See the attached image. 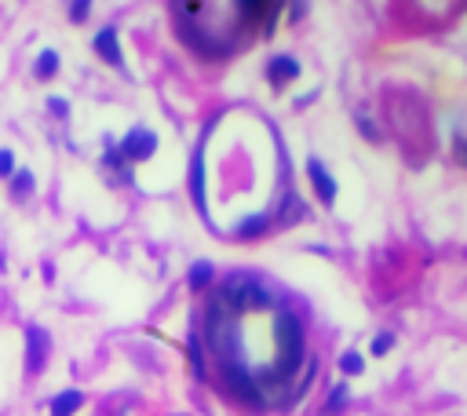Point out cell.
I'll list each match as a JSON object with an SVG mask.
<instances>
[{
	"instance_id": "9",
	"label": "cell",
	"mask_w": 467,
	"mask_h": 416,
	"mask_svg": "<svg viewBox=\"0 0 467 416\" xmlns=\"http://www.w3.org/2000/svg\"><path fill=\"white\" fill-rule=\"evenodd\" d=\"M212 274H216V270H212V263H208V260H198L194 267H190V274H186V281H190V289H194V292H201V289H205V285H208V281H212Z\"/></svg>"
},
{
	"instance_id": "17",
	"label": "cell",
	"mask_w": 467,
	"mask_h": 416,
	"mask_svg": "<svg viewBox=\"0 0 467 416\" xmlns=\"http://www.w3.org/2000/svg\"><path fill=\"white\" fill-rule=\"evenodd\" d=\"M354 121H358V128H362V135H365L369 142H376V139H380V132H376V124H373V121H369L365 114H354Z\"/></svg>"
},
{
	"instance_id": "16",
	"label": "cell",
	"mask_w": 467,
	"mask_h": 416,
	"mask_svg": "<svg viewBox=\"0 0 467 416\" xmlns=\"http://www.w3.org/2000/svg\"><path fill=\"white\" fill-rule=\"evenodd\" d=\"M47 110H52L59 121H66V117H70V103L62 99V95H52V99H47Z\"/></svg>"
},
{
	"instance_id": "1",
	"label": "cell",
	"mask_w": 467,
	"mask_h": 416,
	"mask_svg": "<svg viewBox=\"0 0 467 416\" xmlns=\"http://www.w3.org/2000/svg\"><path fill=\"white\" fill-rule=\"evenodd\" d=\"M121 157L124 161H147V157H154V150H157V132H150V128H132L124 139H121Z\"/></svg>"
},
{
	"instance_id": "15",
	"label": "cell",
	"mask_w": 467,
	"mask_h": 416,
	"mask_svg": "<svg viewBox=\"0 0 467 416\" xmlns=\"http://www.w3.org/2000/svg\"><path fill=\"white\" fill-rule=\"evenodd\" d=\"M91 15V0H70V22H84Z\"/></svg>"
},
{
	"instance_id": "4",
	"label": "cell",
	"mask_w": 467,
	"mask_h": 416,
	"mask_svg": "<svg viewBox=\"0 0 467 416\" xmlns=\"http://www.w3.org/2000/svg\"><path fill=\"white\" fill-rule=\"evenodd\" d=\"M91 47H95V55H99L106 66L124 70V52H121V37H117V29H114V26H103L99 34H95Z\"/></svg>"
},
{
	"instance_id": "19",
	"label": "cell",
	"mask_w": 467,
	"mask_h": 416,
	"mask_svg": "<svg viewBox=\"0 0 467 416\" xmlns=\"http://www.w3.org/2000/svg\"><path fill=\"white\" fill-rule=\"evenodd\" d=\"M307 8H311V0H292V8H288V19H303V15H307Z\"/></svg>"
},
{
	"instance_id": "2",
	"label": "cell",
	"mask_w": 467,
	"mask_h": 416,
	"mask_svg": "<svg viewBox=\"0 0 467 416\" xmlns=\"http://www.w3.org/2000/svg\"><path fill=\"white\" fill-rule=\"evenodd\" d=\"M307 179H311V186H314L318 201L325 205V208H332V205H336V194H340V186H336L332 172H329V165L321 161V157H307Z\"/></svg>"
},
{
	"instance_id": "18",
	"label": "cell",
	"mask_w": 467,
	"mask_h": 416,
	"mask_svg": "<svg viewBox=\"0 0 467 416\" xmlns=\"http://www.w3.org/2000/svg\"><path fill=\"white\" fill-rule=\"evenodd\" d=\"M0 175H4V179L15 175V154L11 150H0Z\"/></svg>"
},
{
	"instance_id": "11",
	"label": "cell",
	"mask_w": 467,
	"mask_h": 416,
	"mask_svg": "<svg viewBox=\"0 0 467 416\" xmlns=\"http://www.w3.org/2000/svg\"><path fill=\"white\" fill-rule=\"evenodd\" d=\"M365 369V358L358 355V350H347V355H340V373L343 376H362Z\"/></svg>"
},
{
	"instance_id": "12",
	"label": "cell",
	"mask_w": 467,
	"mask_h": 416,
	"mask_svg": "<svg viewBox=\"0 0 467 416\" xmlns=\"http://www.w3.org/2000/svg\"><path fill=\"white\" fill-rule=\"evenodd\" d=\"M347 398H350L347 383H336V387H332V394H329V402H325V413H340Z\"/></svg>"
},
{
	"instance_id": "14",
	"label": "cell",
	"mask_w": 467,
	"mask_h": 416,
	"mask_svg": "<svg viewBox=\"0 0 467 416\" xmlns=\"http://www.w3.org/2000/svg\"><path fill=\"white\" fill-rule=\"evenodd\" d=\"M270 0H237V11L245 15V19H255V15H263L267 11Z\"/></svg>"
},
{
	"instance_id": "13",
	"label": "cell",
	"mask_w": 467,
	"mask_h": 416,
	"mask_svg": "<svg viewBox=\"0 0 467 416\" xmlns=\"http://www.w3.org/2000/svg\"><path fill=\"white\" fill-rule=\"evenodd\" d=\"M391 347H394V332H380V336H373V343H369V350H373L376 358H383Z\"/></svg>"
},
{
	"instance_id": "20",
	"label": "cell",
	"mask_w": 467,
	"mask_h": 416,
	"mask_svg": "<svg viewBox=\"0 0 467 416\" xmlns=\"http://www.w3.org/2000/svg\"><path fill=\"white\" fill-rule=\"evenodd\" d=\"M453 150H457V161H460V165H467V139H464V135H457V139H453Z\"/></svg>"
},
{
	"instance_id": "10",
	"label": "cell",
	"mask_w": 467,
	"mask_h": 416,
	"mask_svg": "<svg viewBox=\"0 0 467 416\" xmlns=\"http://www.w3.org/2000/svg\"><path fill=\"white\" fill-rule=\"evenodd\" d=\"M11 194L15 198H29V194H34V172H29V168H15V175H11Z\"/></svg>"
},
{
	"instance_id": "6",
	"label": "cell",
	"mask_w": 467,
	"mask_h": 416,
	"mask_svg": "<svg viewBox=\"0 0 467 416\" xmlns=\"http://www.w3.org/2000/svg\"><path fill=\"white\" fill-rule=\"evenodd\" d=\"M267 227H270V216L267 212H255V216H245L234 227V237H241V242H252V237H260V234H267Z\"/></svg>"
},
{
	"instance_id": "3",
	"label": "cell",
	"mask_w": 467,
	"mask_h": 416,
	"mask_svg": "<svg viewBox=\"0 0 467 416\" xmlns=\"http://www.w3.org/2000/svg\"><path fill=\"white\" fill-rule=\"evenodd\" d=\"M263 73H267V84L274 91H285L299 77V59H292V55H274V59H267Z\"/></svg>"
},
{
	"instance_id": "7",
	"label": "cell",
	"mask_w": 467,
	"mask_h": 416,
	"mask_svg": "<svg viewBox=\"0 0 467 416\" xmlns=\"http://www.w3.org/2000/svg\"><path fill=\"white\" fill-rule=\"evenodd\" d=\"M80 406H84V394L70 387V391H62V394L52 398V416H73Z\"/></svg>"
},
{
	"instance_id": "8",
	"label": "cell",
	"mask_w": 467,
	"mask_h": 416,
	"mask_svg": "<svg viewBox=\"0 0 467 416\" xmlns=\"http://www.w3.org/2000/svg\"><path fill=\"white\" fill-rule=\"evenodd\" d=\"M34 73L40 77V81H52V77L59 73V52H55V47H44V52L37 55V62H34Z\"/></svg>"
},
{
	"instance_id": "5",
	"label": "cell",
	"mask_w": 467,
	"mask_h": 416,
	"mask_svg": "<svg viewBox=\"0 0 467 416\" xmlns=\"http://www.w3.org/2000/svg\"><path fill=\"white\" fill-rule=\"evenodd\" d=\"M44 358H47V336L34 325V329L26 332V369L29 373H40Z\"/></svg>"
}]
</instances>
